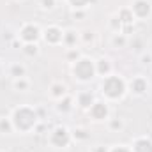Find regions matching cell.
<instances>
[{
  "mask_svg": "<svg viewBox=\"0 0 152 152\" xmlns=\"http://www.w3.org/2000/svg\"><path fill=\"white\" fill-rule=\"evenodd\" d=\"M9 118L12 122L14 133H20V134H30L32 131L37 129L39 122H41L37 110L34 106H28V104L14 106L9 113Z\"/></svg>",
  "mask_w": 152,
  "mask_h": 152,
  "instance_id": "cell-1",
  "label": "cell"
},
{
  "mask_svg": "<svg viewBox=\"0 0 152 152\" xmlns=\"http://www.w3.org/2000/svg\"><path fill=\"white\" fill-rule=\"evenodd\" d=\"M99 94L103 96V101L106 103H118L127 94V80L120 75H112L101 78L99 83Z\"/></svg>",
  "mask_w": 152,
  "mask_h": 152,
  "instance_id": "cell-2",
  "label": "cell"
},
{
  "mask_svg": "<svg viewBox=\"0 0 152 152\" xmlns=\"http://www.w3.org/2000/svg\"><path fill=\"white\" fill-rule=\"evenodd\" d=\"M71 75L78 83H90L96 78V60L88 55H81L71 64Z\"/></svg>",
  "mask_w": 152,
  "mask_h": 152,
  "instance_id": "cell-3",
  "label": "cell"
},
{
  "mask_svg": "<svg viewBox=\"0 0 152 152\" xmlns=\"http://www.w3.org/2000/svg\"><path fill=\"white\" fill-rule=\"evenodd\" d=\"M48 145L51 149H69L71 143L75 142L73 140V133L67 126H55L50 133H48V138H46Z\"/></svg>",
  "mask_w": 152,
  "mask_h": 152,
  "instance_id": "cell-4",
  "label": "cell"
},
{
  "mask_svg": "<svg viewBox=\"0 0 152 152\" xmlns=\"http://www.w3.org/2000/svg\"><path fill=\"white\" fill-rule=\"evenodd\" d=\"M16 37L20 39L23 44H27V42H39L42 39V28L39 27V23H36V21H25L18 28Z\"/></svg>",
  "mask_w": 152,
  "mask_h": 152,
  "instance_id": "cell-5",
  "label": "cell"
},
{
  "mask_svg": "<svg viewBox=\"0 0 152 152\" xmlns=\"http://www.w3.org/2000/svg\"><path fill=\"white\" fill-rule=\"evenodd\" d=\"M151 90V81L143 75H136L131 80H127V92H131L136 97H145Z\"/></svg>",
  "mask_w": 152,
  "mask_h": 152,
  "instance_id": "cell-6",
  "label": "cell"
},
{
  "mask_svg": "<svg viewBox=\"0 0 152 152\" xmlns=\"http://www.w3.org/2000/svg\"><path fill=\"white\" fill-rule=\"evenodd\" d=\"M87 115L92 122H106L112 115V110H110V103L106 101H99L96 99V103L87 110Z\"/></svg>",
  "mask_w": 152,
  "mask_h": 152,
  "instance_id": "cell-7",
  "label": "cell"
},
{
  "mask_svg": "<svg viewBox=\"0 0 152 152\" xmlns=\"http://www.w3.org/2000/svg\"><path fill=\"white\" fill-rule=\"evenodd\" d=\"M129 9L136 21H147L152 16V0H133Z\"/></svg>",
  "mask_w": 152,
  "mask_h": 152,
  "instance_id": "cell-8",
  "label": "cell"
},
{
  "mask_svg": "<svg viewBox=\"0 0 152 152\" xmlns=\"http://www.w3.org/2000/svg\"><path fill=\"white\" fill-rule=\"evenodd\" d=\"M62 39H64V28L62 27L51 23L46 28H42V41L46 44H50V46H60Z\"/></svg>",
  "mask_w": 152,
  "mask_h": 152,
  "instance_id": "cell-9",
  "label": "cell"
},
{
  "mask_svg": "<svg viewBox=\"0 0 152 152\" xmlns=\"http://www.w3.org/2000/svg\"><path fill=\"white\" fill-rule=\"evenodd\" d=\"M113 73V62L110 57H99L96 58V75L104 78V76H110Z\"/></svg>",
  "mask_w": 152,
  "mask_h": 152,
  "instance_id": "cell-10",
  "label": "cell"
},
{
  "mask_svg": "<svg viewBox=\"0 0 152 152\" xmlns=\"http://www.w3.org/2000/svg\"><path fill=\"white\" fill-rule=\"evenodd\" d=\"M48 96L53 101H60L62 97L67 96V85L64 81H51V85L48 88Z\"/></svg>",
  "mask_w": 152,
  "mask_h": 152,
  "instance_id": "cell-11",
  "label": "cell"
},
{
  "mask_svg": "<svg viewBox=\"0 0 152 152\" xmlns=\"http://www.w3.org/2000/svg\"><path fill=\"white\" fill-rule=\"evenodd\" d=\"M94 103H96V94H94V92H90V90H80V92L76 94V104H78L81 110L87 112Z\"/></svg>",
  "mask_w": 152,
  "mask_h": 152,
  "instance_id": "cell-12",
  "label": "cell"
},
{
  "mask_svg": "<svg viewBox=\"0 0 152 152\" xmlns=\"http://www.w3.org/2000/svg\"><path fill=\"white\" fill-rule=\"evenodd\" d=\"M129 147L133 152H152V138L151 136H136L133 138Z\"/></svg>",
  "mask_w": 152,
  "mask_h": 152,
  "instance_id": "cell-13",
  "label": "cell"
},
{
  "mask_svg": "<svg viewBox=\"0 0 152 152\" xmlns=\"http://www.w3.org/2000/svg\"><path fill=\"white\" fill-rule=\"evenodd\" d=\"M75 103H76V99L73 97V96H69V94H67L66 97H62L60 101H57L55 110H57L58 113H62V115H67V113H71V112H73Z\"/></svg>",
  "mask_w": 152,
  "mask_h": 152,
  "instance_id": "cell-14",
  "label": "cell"
},
{
  "mask_svg": "<svg viewBox=\"0 0 152 152\" xmlns=\"http://www.w3.org/2000/svg\"><path fill=\"white\" fill-rule=\"evenodd\" d=\"M5 71H7V75L11 76L12 80L27 76V67H25V64H21V62H11V64L5 67Z\"/></svg>",
  "mask_w": 152,
  "mask_h": 152,
  "instance_id": "cell-15",
  "label": "cell"
},
{
  "mask_svg": "<svg viewBox=\"0 0 152 152\" xmlns=\"http://www.w3.org/2000/svg\"><path fill=\"white\" fill-rule=\"evenodd\" d=\"M80 41V32L75 28H67L64 30V39H62V46H66L67 50L69 48H76V42Z\"/></svg>",
  "mask_w": 152,
  "mask_h": 152,
  "instance_id": "cell-16",
  "label": "cell"
},
{
  "mask_svg": "<svg viewBox=\"0 0 152 152\" xmlns=\"http://www.w3.org/2000/svg\"><path fill=\"white\" fill-rule=\"evenodd\" d=\"M117 16L120 18V21H122V25H124V27H133V23L136 21L129 7H124V9L117 11Z\"/></svg>",
  "mask_w": 152,
  "mask_h": 152,
  "instance_id": "cell-17",
  "label": "cell"
},
{
  "mask_svg": "<svg viewBox=\"0 0 152 152\" xmlns=\"http://www.w3.org/2000/svg\"><path fill=\"white\" fill-rule=\"evenodd\" d=\"M30 85H32V81H30L27 76L12 80V88H14L16 92H28V90H30Z\"/></svg>",
  "mask_w": 152,
  "mask_h": 152,
  "instance_id": "cell-18",
  "label": "cell"
},
{
  "mask_svg": "<svg viewBox=\"0 0 152 152\" xmlns=\"http://www.w3.org/2000/svg\"><path fill=\"white\" fill-rule=\"evenodd\" d=\"M127 42H129V37L124 34V32H118V34H112V39H110V44L113 46V48H126L127 46Z\"/></svg>",
  "mask_w": 152,
  "mask_h": 152,
  "instance_id": "cell-19",
  "label": "cell"
},
{
  "mask_svg": "<svg viewBox=\"0 0 152 152\" xmlns=\"http://www.w3.org/2000/svg\"><path fill=\"white\" fill-rule=\"evenodd\" d=\"M21 53L25 57H28V58H34V57H37L41 53V48H39L37 42H27V44L21 46Z\"/></svg>",
  "mask_w": 152,
  "mask_h": 152,
  "instance_id": "cell-20",
  "label": "cell"
},
{
  "mask_svg": "<svg viewBox=\"0 0 152 152\" xmlns=\"http://www.w3.org/2000/svg\"><path fill=\"white\" fill-rule=\"evenodd\" d=\"M94 41H96V34H94V30H90V28H85V30H81L80 32V42L81 44H85V46H92L94 44Z\"/></svg>",
  "mask_w": 152,
  "mask_h": 152,
  "instance_id": "cell-21",
  "label": "cell"
},
{
  "mask_svg": "<svg viewBox=\"0 0 152 152\" xmlns=\"http://www.w3.org/2000/svg\"><path fill=\"white\" fill-rule=\"evenodd\" d=\"M14 133V127H12V122L7 117H0V134H12Z\"/></svg>",
  "mask_w": 152,
  "mask_h": 152,
  "instance_id": "cell-22",
  "label": "cell"
},
{
  "mask_svg": "<svg viewBox=\"0 0 152 152\" xmlns=\"http://www.w3.org/2000/svg\"><path fill=\"white\" fill-rule=\"evenodd\" d=\"M108 27H110V30H112L113 34H118V32H122V28H124V25H122V21H120V18L117 16V12L110 16V20H108Z\"/></svg>",
  "mask_w": 152,
  "mask_h": 152,
  "instance_id": "cell-23",
  "label": "cell"
},
{
  "mask_svg": "<svg viewBox=\"0 0 152 152\" xmlns=\"http://www.w3.org/2000/svg\"><path fill=\"white\" fill-rule=\"evenodd\" d=\"M67 2V5L76 11V9H87L88 7V4H90V0H66Z\"/></svg>",
  "mask_w": 152,
  "mask_h": 152,
  "instance_id": "cell-24",
  "label": "cell"
},
{
  "mask_svg": "<svg viewBox=\"0 0 152 152\" xmlns=\"http://www.w3.org/2000/svg\"><path fill=\"white\" fill-rule=\"evenodd\" d=\"M71 133H73V140L75 142H85V140H88V133L83 127H76L75 131H71Z\"/></svg>",
  "mask_w": 152,
  "mask_h": 152,
  "instance_id": "cell-25",
  "label": "cell"
},
{
  "mask_svg": "<svg viewBox=\"0 0 152 152\" xmlns=\"http://www.w3.org/2000/svg\"><path fill=\"white\" fill-rule=\"evenodd\" d=\"M106 122H108L110 131H120V129H124V122H122V118H108Z\"/></svg>",
  "mask_w": 152,
  "mask_h": 152,
  "instance_id": "cell-26",
  "label": "cell"
},
{
  "mask_svg": "<svg viewBox=\"0 0 152 152\" xmlns=\"http://www.w3.org/2000/svg\"><path fill=\"white\" fill-rule=\"evenodd\" d=\"M57 5V0H39V7L42 11H53Z\"/></svg>",
  "mask_w": 152,
  "mask_h": 152,
  "instance_id": "cell-27",
  "label": "cell"
},
{
  "mask_svg": "<svg viewBox=\"0 0 152 152\" xmlns=\"http://www.w3.org/2000/svg\"><path fill=\"white\" fill-rule=\"evenodd\" d=\"M81 55H80V51H78V48H69L67 50V53H66V58H67V62H75V60H78Z\"/></svg>",
  "mask_w": 152,
  "mask_h": 152,
  "instance_id": "cell-28",
  "label": "cell"
},
{
  "mask_svg": "<svg viewBox=\"0 0 152 152\" xmlns=\"http://www.w3.org/2000/svg\"><path fill=\"white\" fill-rule=\"evenodd\" d=\"M108 152H133L129 145H124V143H117V145H112L108 147Z\"/></svg>",
  "mask_w": 152,
  "mask_h": 152,
  "instance_id": "cell-29",
  "label": "cell"
},
{
  "mask_svg": "<svg viewBox=\"0 0 152 152\" xmlns=\"http://www.w3.org/2000/svg\"><path fill=\"white\" fill-rule=\"evenodd\" d=\"M142 64L143 66H151L152 64V53L151 51H142Z\"/></svg>",
  "mask_w": 152,
  "mask_h": 152,
  "instance_id": "cell-30",
  "label": "cell"
},
{
  "mask_svg": "<svg viewBox=\"0 0 152 152\" xmlns=\"http://www.w3.org/2000/svg\"><path fill=\"white\" fill-rule=\"evenodd\" d=\"M88 152H108V147H103V145H96V147H90Z\"/></svg>",
  "mask_w": 152,
  "mask_h": 152,
  "instance_id": "cell-31",
  "label": "cell"
},
{
  "mask_svg": "<svg viewBox=\"0 0 152 152\" xmlns=\"http://www.w3.org/2000/svg\"><path fill=\"white\" fill-rule=\"evenodd\" d=\"M4 71H5V66H4V62H2V60H0V75H2V73H4Z\"/></svg>",
  "mask_w": 152,
  "mask_h": 152,
  "instance_id": "cell-32",
  "label": "cell"
},
{
  "mask_svg": "<svg viewBox=\"0 0 152 152\" xmlns=\"http://www.w3.org/2000/svg\"><path fill=\"white\" fill-rule=\"evenodd\" d=\"M0 152H5V151H4V149H0Z\"/></svg>",
  "mask_w": 152,
  "mask_h": 152,
  "instance_id": "cell-33",
  "label": "cell"
},
{
  "mask_svg": "<svg viewBox=\"0 0 152 152\" xmlns=\"http://www.w3.org/2000/svg\"><path fill=\"white\" fill-rule=\"evenodd\" d=\"M16 2H23V0H16Z\"/></svg>",
  "mask_w": 152,
  "mask_h": 152,
  "instance_id": "cell-34",
  "label": "cell"
}]
</instances>
